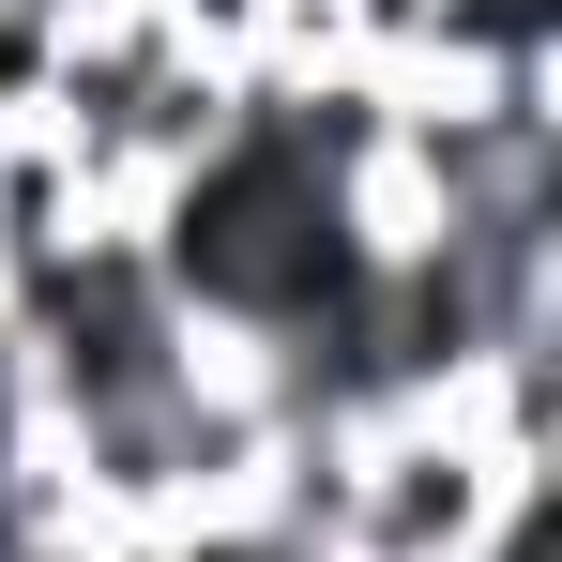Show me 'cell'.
Wrapping results in <instances>:
<instances>
[{"label":"cell","mask_w":562,"mask_h":562,"mask_svg":"<svg viewBox=\"0 0 562 562\" xmlns=\"http://www.w3.org/2000/svg\"><path fill=\"white\" fill-rule=\"evenodd\" d=\"M15 122H46L61 168H77L106 213H137L153 183H183L198 153L244 122V61L198 46L168 0H106V15H77V31L46 46V92L15 106Z\"/></svg>","instance_id":"6da1fadb"},{"label":"cell","mask_w":562,"mask_h":562,"mask_svg":"<svg viewBox=\"0 0 562 562\" xmlns=\"http://www.w3.org/2000/svg\"><path fill=\"white\" fill-rule=\"evenodd\" d=\"M426 77H562V0H441Z\"/></svg>","instance_id":"7a4b0ae2"},{"label":"cell","mask_w":562,"mask_h":562,"mask_svg":"<svg viewBox=\"0 0 562 562\" xmlns=\"http://www.w3.org/2000/svg\"><path fill=\"white\" fill-rule=\"evenodd\" d=\"M153 562H335V548L289 532V517H259V502H213V517H183V532H153Z\"/></svg>","instance_id":"3957f363"},{"label":"cell","mask_w":562,"mask_h":562,"mask_svg":"<svg viewBox=\"0 0 562 562\" xmlns=\"http://www.w3.org/2000/svg\"><path fill=\"white\" fill-rule=\"evenodd\" d=\"M0 15H15V31H46V46H61V31H77V15H106V0H0Z\"/></svg>","instance_id":"277c9868"}]
</instances>
